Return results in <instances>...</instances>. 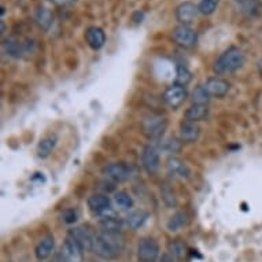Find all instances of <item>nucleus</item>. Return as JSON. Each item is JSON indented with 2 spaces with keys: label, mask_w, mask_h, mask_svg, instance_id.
Returning <instances> with one entry per match:
<instances>
[{
  "label": "nucleus",
  "mask_w": 262,
  "mask_h": 262,
  "mask_svg": "<svg viewBox=\"0 0 262 262\" xmlns=\"http://www.w3.org/2000/svg\"><path fill=\"white\" fill-rule=\"evenodd\" d=\"M124 245V236L121 235V232L102 231L95 237L92 251L104 261H116L117 258H120Z\"/></svg>",
  "instance_id": "obj_1"
},
{
  "label": "nucleus",
  "mask_w": 262,
  "mask_h": 262,
  "mask_svg": "<svg viewBox=\"0 0 262 262\" xmlns=\"http://www.w3.org/2000/svg\"><path fill=\"white\" fill-rule=\"evenodd\" d=\"M245 63V54L241 48L229 47L214 62V72L217 74H231L236 72Z\"/></svg>",
  "instance_id": "obj_2"
},
{
  "label": "nucleus",
  "mask_w": 262,
  "mask_h": 262,
  "mask_svg": "<svg viewBox=\"0 0 262 262\" xmlns=\"http://www.w3.org/2000/svg\"><path fill=\"white\" fill-rule=\"evenodd\" d=\"M143 132L148 139H161L162 138L163 132L166 130V126H168V121L166 118H163L161 116H150L147 117L146 120L143 121Z\"/></svg>",
  "instance_id": "obj_3"
},
{
  "label": "nucleus",
  "mask_w": 262,
  "mask_h": 262,
  "mask_svg": "<svg viewBox=\"0 0 262 262\" xmlns=\"http://www.w3.org/2000/svg\"><path fill=\"white\" fill-rule=\"evenodd\" d=\"M159 257L158 243L151 237H143L138 243L139 262H157Z\"/></svg>",
  "instance_id": "obj_4"
},
{
  "label": "nucleus",
  "mask_w": 262,
  "mask_h": 262,
  "mask_svg": "<svg viewBox=\"0 0 262 262\" xmlns=\"http://www.w3.org/2000/svg\"><path fill=\"white\" fill-rule=\"evenodd\" d=\"M172 39L180 47L191 48L196 44L198 35L193 29H191L188 25H180L172 30Z\"/></svg>",
  "instance_id": "obj_5"
},
{
  "label": "nucleus",
  "mask_w": 262,
  "mask_h": 262,
  "mask_svg": "<svg viewBox=\"0 0 262 262\" xmlns=\"http://www.w3.org/2000/svg\"><path fill=\"white\" fill-rule=\"evenodd\" d=\"M62 262H84V250L70 237L60 247Z\"/></svg>",
  "instance_id": "obj_6"
},
{
  "label": "nucleus",
  "mask_w": 262,
  "mask_h": 262,
  "mask_svg": "<svg viewBox=\"0 0 262 262\" xmlns=\"http://www.w3.org/2000/svg\"><path fill=\"white\" fill-rule=\"evenodd\" d=\"M69 237L73 242H76L82 250H90L94 249V242L95 237L92 236V233L84 227H74L69 231Z\"/></svg>",
  "instance_id": "obj_7"
},
{
  "label": "nucleus",
  "mask_w": 262,
  "mask_h": 262,
  "mask_svg": "<svg viewBox=\"0 0 262 262\" xmlns=\"http://www.w3.org/2000/svg\"><path fill=\"white\" fill-rule=\"evenodd\" d=\"M185 98H187V91L184 86L177 85V84L168 86L163 92V100L172 108L180 107L181 104L184 103Z\"/></svg>",
  "instance_id": "obj_8"
},
{
  "label": "nucleus",
  "mask_w": 262,
  "mask_h": 262,
  "mask_svg": "<svg viewBox=\"0 0 262 262\" xmlns=\"http://www.w3.org/2000/svg\"><path fill=\"white\" fill-rule=\"evenodd\" d=\"M103 174L114 181H125L132 176V169L129 168L126 163H110L103 168Z\"/></svg>",
  "instance_id": "obj_9"
},
{
  "label": "nucleus",
  "mask_w": 262,
  "mask_h": 262,
  "mask_svg": "<svg viewBox=\"0 0 262 262\" xmlns=\"http://www.w3.org/2000/svg\"><path fill=\"white\" fill-rule=\"evenodd\" d=\"M203 88L206 90L210 98L211 96L213 98H224L228 94V91H229V82L225 81L221 77H211L207 78L206 81H205Z\"/></svg>",
  "instance_id": "obj_10"
},
{
  "label": "nucleus",
  "mask_w": 262,
  "mask_h": 262,
  "mask_svg": "<svg viewBox=\"0 0 262 262\" xmlns=\"http://www.w3.org/2000/svg\"><path fill=\"white\" fill-rule=\"evenodd\" d=\"M143 166L150 174H155L159 170L161 159H159V152L154 146L144 147L142 152Z\"/></svg>",
  "instance_id": "obj_11"
},
{
  "label": "nucleus",
  "mask_w": 262,
  "mask_h": 262,
  "mask_svg": "<svg viewBox=\"0 0 262 262\" xmlns=\"http://www.w3.org/2000/svg\"><path fill=\"white\" fill-rule=\"evenodd\" d=\"M198 13V6H195L191 2H184L176 7V19L181 25H188L196 18Z\"/></svg>",
  "instance_id": "obj_12"
},
{
  "label": "nucleus",
  "mask_w": 262,
  "mask_h": 262,
  "mask_svg": "<svg viewBox=\"0 0 262 262\" xmlns=\"http://www.w3.org/2000/svg\"><path fill=\"white\" fill-rule=\"evenodd\" d=\"M88 207L94 214H104L110 210L112 202L106 195L102 193H94L88 198Z\"/></svg>",
  "instance_id": "obj_13"
},
{
  "label": "nucleus",
  "mask_w": 262,
  "mask_h": 262,
  "mask_svg": "<svg viewBox=\"0 0 262 262\" xmlns=\"http://www.w3.org/2000/svg\"><path fill=\"white\" fill-rule=\"evenodd\" d=\"M85 40L92 50H100L106 44V33L102 28L91 26L85 32Z\"/></svg>",
  "instance_id": "obj_14"
},
{
  "label": "nucleus",
  "mask_w": 262,
  "mask_h": 262,
  "mask_svg": "<svg viewBox=\"0 0 262 262\" xmlns=\"http://www.w3.org/2000/svg\"><path fill=\"white\" fill-rule=\"evenodd\" d=\"M166 168H168V172L174 177L188 179L191 176V169L188 168V165L184 161H181L180 158H176V157H172V158L168 159Z\"/></svg>",
  "instance_id": "obj_15"
},
{
  "label": "nucleus",
  "mask_w": 262,
  "mask_h": 262,
  "mask_svg": "<svg viewBox=\"0 0 262 262\" xmlns=\"http://www.w3.org/2000/svg\"><path fill=\"white\" fill-rule=\"evenodd\" d=\"M201 135V128H199L196 122H191V121H184L180 125V139L181 142L185 143H193L196 142Z\"/></svg>",
  "instance_id": "obj_16"
},
{
  "label": "nucleus",
  "mask_w": 262,
  "mask_h": 262,
  "mask_svg": "<svg viewBox=\"0 0 262 262\" xmlns=\"http://www.w3.org/2000/svg\"><path fill=\"white\" fill-rule=\"evenodd\" d=\"M6 51L14 58H19L24 54H30V43L28 41H19L15 39H7L6 41Z\"/></svg>",
  "instance_id": "obj_17"
},
{
  "label": "nucleus",
  "mask_w": 262,
  "mask_h": 262,
  "mask_svg": "<svg viewBox=\"0 0 262 262\" xmlns=\"http://www.w3.org/2000/svg\"><path fill=\"white\" fill-rule=\"evenodd\" d=\"M209 114V108L206 104H193L189 106L185 112L184 117L185 121H191V122H198V121L205 120Z\"/></svg>",
  "instance_id": "obj_18"
},
{
  "label": "nucleus",
  "mask_w": 262,
  "mask_h": 262,
  "mask_svg": "<svg viewBox=\"0 0 262 262\" xmlns=\"http://www.w3.org/2000/svg\"><path fill=\"white\" fill-rule=\"evenodd\" d=\"M56 142H58V139H56L55 135H50V136L41 139L37 144V155L40 158H47L48 155L52 152V150L55 148Z\"/></svg>",
  "instance_id": "obj_19"
},
{
  "label": "nucleus",
  "mask_w": 262,
  "mask_h": 262,
  "mask_svg": "<svg viewBox=\"0 0 262 262\" xmlns=\"http://www.w3.org/2000/svg\"><path fill=\"white\" fill-rule=\"evenodd\" d=\"M52 250H54V237L46 236L36 246V257L37 259H46L51 255Z\"/></svg>",
  "instance_id": "obj_20"
},
{
  "label": "nucleus",
  "mask_w": 262,
  "mask_h": 262,
  "mask_svg": "<svg viewBox=\"0 0 262 262\" xmlns=\"http://www.w3.org/2000/svg\"><path fill=\"white\" fill-rule=\"evenodd\" d=\"M36 22L39 24V26L43 30H48L51 28L52 22H54V17H52L51 11L46 7H39L36 11Z\"/></svg>",
  "instance_id": "obj_21"
},
{
  "label": "nucleus",
  "mask_w": 262,
  "mask_h": 262,
  "mask_svg": "<svg viewBox=\"0 0 262 262\" xmlns=\"http://www.w3.org/2000/svg\"><path fill=\"white\" fill-rule=\"evenodd\" d=\"M147 219H148V214H147L146 211L136 210L132 211V213L126 217V224H128V227L130 228V229H139V228L144 225Z\"/></svg>",
  "instance_id": "obj_22"
},
{
  "label": "nucleus",
  "mask_w": 262,
  "mask_h": 262,
  "mask_svg": "<svg viewBox=\"0 0 262 262\" xmlns=\"http://www.w3.org/2000/svg\"><path fill=\"white\" fill-rule=\"evenodd\" d=\"M122 227V221L117 217H103L100 220V228L102 231H108V232H120Z\"/></svg>",
  "instance_id": "obj_23"
},
{
  "label": "nucleus",
  "mask_w": 262,
  "mask_h": 262,
  "mask_svg": "<svg viewBox=\"0 0 262 262\" xmlns=\"http://www.w3.org/2000/svg\"><path fill=\"white\" fill-rule=\"evenodd\" d=\"M114 201H116L117 206L122 209V210H129V209L134 207V199L130 198L129 193L124 192V191L117 192L116 196H114Z\"/></svg>",
  "instance_id": "obj_24"
},
{
  "label": "nucleus",
  "mask_w": 262,
  "mask_h": 262,
  "mask_svg": "<svg viewBox=\"0 0 262 262\" xmlns=\"http://www.w3.org/2000/svg\"><path fill=\"white\" fill-rule=\"evenodd\" d=\"M210 100V96L203 88V85H198L192 91V103L193 104H207Z\"/></svg>",
  "instance_id": "obj_25"
},
{
  "label": "nucleus",
  "mask_w": 262,
  "mask_h": 262,
  "mask_svg": "<svg viewBox=\"0 0 262 262\" xmlns=\"http://www.w3.org/2000/svg\"><path fill=\"white\" fill-rule=\"evenodd\" d=\"M191 78H192V74H191V72H189L187 68H184V66L179 64V66H177V70H176V84L177 85L185 86L189 81H191Z\"/></svg>",
  "instance_id": "obj_26"
},
{
  "label": "nucleus",
  "mask_w": 262,
  "mask_h": 262,
  "mask_svg": "<svg viewBox=\"0 0 262 262\" xmlns=\"http://www.w3.org/2000/svg\"><path fill=\"white\" fill-rule=\"evenodd\" d=\"M219 5V0H201L198 5L199 13L203 15H211Z\"/></svg>",
  "instance_id": "obj_27"
},
{
  "label": "nucleus",
  "mask_w": 262,
  "mask_h": 262,
  "mask_svg": "<svg viewBox=\"0 0 262 262\" xmlns=\"http://www.w3.org/2000/svg\"><path fill=\"white\" fill-rule=\"evenodd\" d=\"M185 224V215L183 214V213H177V214H174L173 217H170V220L168 221V229L170 231V232H176V231H179L183 225Z\"/></svg>",
  "instance_id": "obj_28"
},
{
  "label": "nucleus",
  "mask_w": 262,
  "mask_h": 262,
  "mask_svg": "<svg viewBox=\"0 0 262 262\" xmlns=\"http://www.w3.org/2000/svg\"><path fill=\"white\" fill-rule=\"evenodd\" d=\"M162 199L165 201V203L168 205V206H174L176 205V198H174V193L170 188H169L168 185H165L162 189Z\"/></svg>",
  "instance_id": "obj_29"
},
{
  "label": "nucleus",
  "mask_w": 262,
  "mask_h": 262,
  "mask_svg": "<svg viewBox=\"0 0 262 262\" xmlns=\"http://www.w3.org/2000/svg\"><path fill=\"white\" fill-rule=\"evenodd\" d=\"M169 250H170V253L173 255H176V257H183L185 253V247L184 245L181 243V242H172L170 245H169Z\"/></svg>",
  "instance_id": "obj_30"
},
{
  "label": "nucleus",
  "mask_w": 262,
  "mask_h": 262,
  "mask_svg": "<svg viewBox=\"0 0 262 262\" xmlns=\"http://www.w3.org/2000/svg\"><path fill=\"white\" fill-rule=\"evenodd\" d=\"M63 220H64V223H68V224L76 223V220H77V213H76L73 209H70V210H66L63 213Z\"/></svg>",
  "instance_id": "obj_31"
},
{
  "label": "nucleus",
  "mask_w": 262,
  "mask_h": 262,
  "mask_svg": "<svg viewBox=\"0 0 262 262\" xmlns=\"http://www.w3.org/2000/svg\"><path fill=\"white\" fill-rule=\"evenodd\" d=\"M143 19H144V13H143V11H135V13L132 14V21H134L135 24H142Z\"/></svg>",
  "instance_id": "obj_32"
},
{
  "label": "nucleus",
  "mask_w": 262,
  "mask_h": 262,
  "mask_svg": "<svg viewBox=\"0 0 262 262\" xmlns=\"http://www.w3.org/2000/svg\"><path fill=\"white\" fill-rule=\"evenodd\" d=\"M51 2L56 6H70L73 5L76 0H51Z\"/></svg>",
  "instance_id": "obj_33"
},
{
  "label": "nucleus",
  "mask_w": 262,
  "mask_h": 262,
  "mask_svg": "<svg viewBox=\"0 0 262 262\" xmlns=\"http://www.w3.org/2000/svg\"><path fill=\"white\" fill-rule=\"evenodd\" d=\"M258 70H259V74L262 76V58L259 59V62H258Z\"/></svg>",
  "instance_id": "obj_34"
},
{
  "label": "nucleus",
  "mask_w": 262,
  "mask_h": 262,
  "mask_svg": "<svg viewBox=\"0 0 262 262\" xmlns=\"http://www.w3.org/2000/svg\"><path fill=\"white\" fill-rule=\"evenodd\" d=\"M236 2H241V3H245L246 0H236Z\"/></svg>",
  "instance_id": "obj_35"
}]
</instances>
